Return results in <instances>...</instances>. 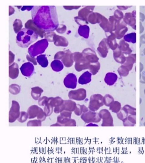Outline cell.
Here are the masks:
<instances>
[{
	"instance_id": "obj_1",
	"label": "cell",
	"mask_w": 145,
	"mask_h": 163,
	"mask_svg": "<svg viewBox=\"0 0 145 163\" xmlns=\"http://www.w3.org/2000/svg\"><path fill=\"white\" fill-rule=\"evenodd\" d=\"M31 15L35 24L44 31H52L58 28L59 23L55 6H34Z\"/></svg>"
},
{
	"instance_id": "obj_2",
	"label": "cell",
	"mask_w": 145,
	"mask_h": 163,
	"mask_svg": "<svg viewBox=\"0 0 145 163\" xmlns=\"http://www.w3.org/2000/svg\"><path fill=\"white\" fill-rule=\"evenodd\" d=\"M38 37V35L33 30L26 28H23L18 33L16 43L21 47L27 48L37 40Z\"/></svg>"
},
{
	"instance_id": "obj_3",
	"label": "cell",
	"mask_w": 145,
	"mask_h": 163,
	"mask_svg": "<svg viewBox=\"0 0 145 163\" xmlns=\"http://www.w3.org/2000/svg\"><path fill=\"white\" fill-rule=\"evenodd\" d=\"M48 45V41L45 39H42L31 45L28 49V52L31 56L34 57L44 53Z\"/></svg>"
},
{
	"instance_id": "obj_4",
	"label": "cell",
	"mask_w": 145,
	"mask_h": 163,
	"mask_svg": "<svg viewBox=\"0 0 145 163\" xmlns=\"http://www.w3.org/2000/svg\"><path fill=\"white\" fill-rule=\"evenodd\" d=\"M28 119H31L37 117V119L43 122L45 120L47 116L43 109L37 105L31 106L28 109Z\"/></svg>"
},
{
	"instance_id": "obj_5",
	"label": "cell",
	"mask_w": 145,
	"mask_h": 163,
	"mask_svg": "<svg viewBox=\"0 0 145 163\" xmlns=\"http://www.w3.org/2000/svg\"><path fill=\"white\" fill-rule=\"evenodd\" d=\"M103 96L100 94H95L90 98L89 108L91 111L95 112L98 110L104 105Z\"/></svg>"
},
{
	"instance_id": "obj_6",
	"label": "cell",
	"mask_w": 145,
	"mask_h": 163,
	"mask_svg": "<svg viewBox=\"0 0 145 163\" xmlns=\"http://www.w3.org/2000/svg\"><path fill=\"white\" fill-rule=\"evenodd\" d=\"M20 106L19 103L17 101H12L11 106L9 113V122L14 123L19 117L20 114Z\"/></svg>"
},
{
	"instance_id": "obj_7",
	"label": "cell",
	"mask_w": 145,
	"mask_h": 163,
	"mask_svg": "<svg viewBox=\"0 0 145 163\" xmlns=\"http://www.w3.org/2000/svg\"><path fill=\"white\" fill-rule=\"evenodd\" d=\"M81 118L86 123H97L100 122L102 120L99 116V113L91 110L82 113L81 116Z\"/></svg>"
},
{
	"instance_id": "obj_8",
	"label": "cell",
	"mask_w": 145,
	"mask_h": 163,
	"mask_svg": "<svg viewBox=\"0 0 145 163\" xmlns=\"http://www.w3.org/2000/svg\"><path fill=\"white\" fill-rule=\"evenodd\" d=\"M100 117L102 119V126H113V119L109 111L106 109L102 110L99 113Z\"/></svg>"
},
{
	"instance_id": "obj_9",
	"label": "cell",
	"mask_w": 145,
	"mask_h": 163,
	"mask_svg": "<svg viewBox=\"0 0 145 163\" xmlns=\"http://www.w3.org/2000/svg\"><path fill=\"white\" fill-rule=\"evenodd\" d=\"M76 103L70 100H64L63 103L60 106L55 107L54 112L59 113L63 111L73 112L75 110L76 106Z\"/></svg>"
},
{
	"instance_id": "obj_10",
	"label": "cell",
	"mask_w": 145,
	"mask_h": 163,
	"mask_svg": "<svg viewBox=\"0 0 145 163\" xmlns=\"http://www.w3.org/2000/svg\"><path fill=\"white\" fill-rule=\"evenodd\" d=\"M86 91L84 89H79L70 91L68 94V97L71 99L77 101H82L86 97Z\"/></svg>"
},
{
	"instance_id": "obj_11",
	"label": "cell",
	"mask_w": 145,
	"mask_h": 163,
	"mask_svg": "<svg viewBox=\"0 0 145 163\" xmlns=\"http://www.w3.org/2000/svg\"><path fill=\"white\" fill-rule=\"evenodd\" d=\"M64 83L65 86L67 88L72 89L76 88L77 84L76 76L74 74H69L65 78Z\"/></svg>"
},
{
	"instance_id": "obj_12",
	"label": "cell",
	"mask_w": 145,
	"mask_h": 163,
	"mask_svg": "<svg viewBox=\"0 0 145 163\" xmlns=\"http://www.w3.org/2000/svg\"><path fill=\"white\" fill-rule=\"evenodd\" d=\"M25 27L33 30L42 38L44 37L45 31L36 25L32 19H30L26 22Z\"/></svg>"
},
{
	"instance_id": "obj_13",
	"label": "cell",
	"mask_w": 145,
	"mask_h": 163,
	"mask_svg": "<svg viewBox=\"0 0 145 163\" xmlns=\"http://www.w3.org/2000/svg\"><path fill=\"white\" fill-rule=\"evenodd\" d=\"M57 123L60 126H76V121L71 119L63 117L60 115L57 118Z\"/></svg>"
},
{
	"instance_id": "obj_14",
	"label": "cell",
	"mask_w": 145,
	"mask_h": 163,
	"mask_svg": "<svg viewBox=\"0 0 145 163\" xmlns=\"http://www.w3.org/2000/svg\"><path fill=\"white\" fill-rule=\"evenodd\" d=\"M22 75L24 76L30 77L32 75L34 71L33 65L30 62L23 64L20 68Z\"/></svg>"
},
{
	"instance_id": "obj_15",
	"label": "cell",
	"mask_w": 145,
	"mask_h": 163,
	"mask_svg": "<svg viewBox=\"0 0 145 163\" xmlns=\"http://www.w3.org/2000/svg\"><path fill=\"white\" fill-rule=\"evenodd\" d=\"M65 52V55L62 61L66 67H70L74 63L73 54L69 50H67Z\"/></svg>"
},
{
	"instance_id": "obj_16",
	"label": "cell",
	"mask_w": 145,
	"mask_h": 163,
	"mask_svg": "<svg viewBox=\"0 0 145 163\" xmlns=\"http://www.w3.org/2000/svg\"><path fill=\"white\" fill-rule=\"evenodd\" d=\"M19 73V66L18 64L14 63L9 67V77L14 79L18 76Z\"/></svg>"
},
{
	"instance_id": "obj_17",
	"label": "cell",
	"mask_w": 145,
	"mask_h": 163,
	"mask_svg": "<svg viewBox=\"0 0 145 163\" xmlns=\"http://www.w3.org/2000/svg\"><path fill=\"white\" fill-rule=\"evenodd\" d=\"M64 101V100L60 97H51L48 98L47 103L50 104L53 107H56L61 106Z\"/></svg>"
},
{
	"instance_id": "obj_18",
	"label": "cell",
	"mask_w": 145,
	"mask_h": 163,
	"mask_svg": "<svg viewBox=\"0 0 145 163\" xmlns=\"http://www.w3.org/2000/svg\"><path fill=\"white\" fill-rule=\"evenodd\" d=\"M55 45L58 46L66 47L68 44L67 39L64 37L56 34L53 39Z\"/></svg>"
},
{
	"instance_id": "obj_19",
	"label": "cell",
	"mask_w": 145,
	"mask_h": 163,
	"mask_svg": "<svg viewBox=\"0 0 145 163\" xmlns=\"http://www.w3.org/2000/svg\"><path fill=\"white\" fill-rule=\"evenodd\" d=\"M83 53L84 55L86 56L87 59L91 63H95L98 62L99 59L94 52L92 50H85Z\"/></svg>"
},
{
	"instance_id": "obj_20",
	"label": "cell",
	"mask_w": 145,
	"mask_h": 163,
	"mask_svg": "<svg viewBox=\"0 0 145 163\" xmlns=\"http://www.w3.org/2000/svg\"><path fill=\"white\" fill-rule=\"evenodd\" d=\"M118 79V76L115 73H110L107 74L105 78V83L108 85L112 86L116 82Z\"/></svg>"
},
{
	"instance_id": "obj_21",
	"label": "cell",
	"mask_w": 145,
	"mask_h": 163,
	"mask_svg": "<svg viewBox=\"0 0 145 163\" xmlns=\"http://www.w3.org/2000/svg\"><path fill=\"white\" fill-rule=\"evenodd\" d=\"M125 126H134L136 124V115L130 114L123 121Z\"/></svg>"
},
{
	"instance_id": "obj_22",
	"label": "cell",
	"mask_w": 145,
	"mask_h": 163,
	"mask_svg": "<svg viewBox=\"0 0 145 163\" xmlns=\"http://www.w3.org/2000/svg\"><path fill=\"white\" fill-rule=\"evenodd\" d=\"M92 74L88 71L84 73L79 77V83L81 85L86 84L91 82Z\"/></svg>"
},
{
	"instance_id": "obj_23",
	"label": "cell",
	"mask_w": 145,
	"mask_h": 163,
	"mask_svg": "<svg viewBox=\"0 0 145 163\" xmlns=\"http://www.w3.org/2000/svg\"><path fill=\"white\" fill-rule=\"evenodd\" d=\"M44 92L43 90L38 86L35 87L31 88V96L33 99L36 100H38Z\"/></svg>"
},
{
	"instance_id": "obj_24",
	"label": "cell",
	"mask_w": 145,
	"mask_h": 163,
	"mask_svg": "<svg viewBox=\"0 0 145 163\" xmlns=\"http://www.w3.org/2000/svg\"><path fill=\"white\" fill-rule=\"evenodd\" d=\"M81 61H78L75 65V68L78 72L81 71L83 70L89 68V63L85 59H82Z\"/></svg>"
},
{
	"instance_id": "obj_25",
	"label": "cell",
	"mask_w": 145,
	"mask_h": 163,
	"mask_svg": "<svg viewBox=\"0 0 145 163\" xmlns=\"http://www.w3.org/2000/svg\"><path fill=\"white\" fill-rule=\"evenodd\" d=\"M51 66L53 70L56 72L61 71L64 68L62 62L57 60L53 61L51 64Z\"/></svg>"
},
{
	"instance_id": "obj_26",
	"label": "cell",
	"mask_w": 145,
	"mask_h": 163,
	"mask_svg": "<svg viewBox=\"0 0 145 163\" xmlns=\"http://www.w3.org/2000/svg\"><path fill=\"white\" fill-rule=\"evenodd\" d=\"M80 35L84 38H88L89 36V28L87 25L81 26L79 29Z\"/></svg>"
},
{
	"instance_id": "obj_27",
	"label": "cell",
	"mask_w": 145,
	"mask_h": 163,
	"mask_svg": "<svg viewBox=\"0 0 145 163\" xmlns=\"http://www.w3.org/2000/svg\"><path fill=\"white\" fill-rule=\"evenodd\" d=\"M88 111V109L84 105H80V104H77L74 112L76 115L79 116L82 113H85Z\"/></svg>"
},
{
	"instance_id": "obj_28",
	"label": "cell",
	"mask_w": 145,
	"mask_h": 163,
	"mask_svg": "<svg viewBox=\"0 0 145 163\" xmlns=\"http://www.w3.org/2000/svg\"><path fill=\"white\" fill-rule=\"evenodd\" d=\"M36 60L39 64L42 67H46L47 66L48 62L45 54H41L37 56Z\"/></svg>"
},
{
	"instance_id": "obj_29",
	"label": "cell",
	"mask_w": 145,
	"mask_h": 163,
	"mask_svg": "<svg viewBox=\"0 0 145 163\" xmlns=\"http://www.w3.org/2000/svg\"><path fill=\"white\" fill-rule=\"evenodd\" d=\"M121 105L120 103L118 101H114L110 106V109L112 112L115 113H118L121 110Z\"/></svg>"
},
{
	"instance_id": "obj_30",
	"label": "cell",
	"mask_w": 145,
	"mask_h": 163,
	"mask_svg": "<svg viewBox=\"0 0 145 163\" xmlns=\"http://www.w3.org/2000/svg\"><path fill=\"white\" fill-rule=\"evenodd\" d=\"M124 39L126 41L135 43L136 42V33L133 32L127 34L124 37Z\"/></svg>"
},
{
	"instance_id": "obj_31",
	"label": "cell",
	"mask_w": 145,
	"mask_h": 163,
	"mask_svg": "<svg viewBox=\"0 0 145 163\" xmlns=\"http://www.w3.org/2000/svg\"><path fill=\"white\" fill-rule=\"evenodd\" d=\"M21 91V87L16 84H12L9 87V92L12 95H17Z\"/></svg>"
},
{
	"instance_id": "obj_32",
	"label": "cell",
	"mask_w": 145,
	"mask_h": 163,
	"mask_svg": "<svg viewBox=\"0 0 145 163\" xmlns=\"http://www.w3.org/2000/svg\"><path fill=\"white\" fill-rule=\"evenodd\" d=\"M13 26L15 33H18L21 30L23 27L22 21L19 19H15L14 22Z\"/></svg>"
},
{
	"instance_id": "obj_33",
	"label": "cell",
	"mask_w": 145,
	"mask_h": 163,
	"mask_svg": "<svg viewBox=\"0 0 145 163\" xmlns=\"http://www.w3.org/2000/svg\"><path fill=\"white\" fill-rule=\"evenodd\" d=\"M104 105L107 107H110L111 104L114 101L113 97L111 95L107 94L103 98Z\"/></svg>"
},
{
	"instance_id": "obj_34",
	"label": "cell",
	"mask_w": 145,
	"mask_h": 163,
	"mask_svg": "<svg viewBox=\"0 0 145 163\" xmlns=\"http://www.w3.org/2000/svg\"><path fill=\"white\" fill-rule=\"evenodd\" d=\"M56 34L54 32L48 31L45 33L44 37L45 39L48 41L53 42H54V37Z\"/></svg>"
},
{
	"instance_id": "obj_35",
	"label": "cell",
	"mask_w": 145,
	"mask_h": 163,
	"mask_svg": "<svg viewBox=\"0 0 145 163\" xmlns=\"http://www.w3.org/2000/svg\"><path fill=\"white\" fill-rule=\"evenodd\" d=\"M28 119V116L27 112L22 111L20 112L19 117L17 120L18 122L22 123L25 122Z\"/></svg>"
},
{
	"instance_id": "obj_36",
	"label": "cell",
	"mask_w": 145,
	"mask_h": 163,
	"mask_svg": "<svg viewBox=\"0 0 145 163\" xmlns=\"http://www.w3.org/2000/svg\"><path fill=\"white\" fill-rule=\"evenodd\" d=\"M100 66V64L99 63H97L95 64L91 65L89 68L90 71L93 75L96 74L98 72Z\"/></svg>"
},
{
	"instance_id": "obj_37",
	"label": "cell",
	"mask_w": 145,
	"mask_h": 163,
	"mask_svg": "<svg viewBox=\"0 0 145 163\" xmlns=\"http://www.w3.org/2000/svg\"><path fill=\"white\" fill-rule=\"evenodd\" d=\"M53 108L50 104L47 103L44 106V111L45 112L47 116H50L53 111Z\"/></svg>"
},
{
	"instance_id": "obj_38",
	"label": "cell",
	"mask_w": 145,
	"mask_h": 163,
	"mask_svg": "<svg viewBox=\"0 0 145 163\" xmlns=\"http://www.w3.org/2000/svg\"><path fill=\"white\" fill-rule=\"evenodd\" d=\"M42 121L38 120H30L27 123V126H41Z\"/></svg>"
},
{
	"instance_id": "obj_39",
	"label": "cell",
	"mask_w": 145,
	"mask_h": 163,
	"mask_svg": "<svg viewBox=\"0 0 145 163\" xmlns=\"http://www.w3.org/2000/svg\"><path fill=\"white\" fill-rule=\"evenodd\" d=\"M48 98L45 96L40 97L38 100V104L40 106H45L47 103Z\"/></svg>"
},
{
	"instance_id": "obj_40",
	"label": "cell",
	"mask_w": 145,
	"mask_h": 163,
	"mask_svg": "<svg viewBox=\"0 0 145 163\" xmlns=\"http://www.w3.org/2000/svg\"><path fill=\"white\" fill-rule=\"evenodd\" d=\"M65 54V52L60 51L58 52L55 55L54 59L55 60H60L62 59Z\"/></svg>"
},
{
	"instance_id": "obj_41",
	"label": "cell",
	"mask_w": 145,
	"mask_h": 163,
	"mask_svg": "<svg viewBox=\"0 0 145 163\" xmlns=\"http://www.w3.org/2000/svg\"><path fill=\"white\" fill-rule=\"evenodd\" d=\"M60 113V115L63 116V117L69 119L71 118L72 113V112L67 111H63Z\"/></svg>"
},
{
	"instance_id": "obj_42",
	"label": "cell",
	"mask_w": 145,
	"mask_h": 163,
	"mask_svg": "<svg viewBox=\"0 0 145 163\" xmlns=\"http://www.w3.org/2000/svg\"><path fill=\"white\" fill-rule=\"evenodd\" d=\"M26 57L28 61L32 62L35 65H37V63L36 61L37 60L35 57H32L28 54L27 55Z\"/></svg>"
},
{
	"instance_id": "obj_43",
	"label": "cell",
	"mask_w": 145,
	"mask_h": 163,
	"mask_svg": "<svg viewBox=\"0 0 145 163\" xmlns=\"http://www.w3.org/2000/svg\"><path fill=\"white\" fill-rule=\"evenodd\" d=\"M15 55L11 51H9V65L13 63L14 60Z\"/></svg>"
},
{
	"instance_id": "obj_44",
	"label": "cell",
	"mask_w": 145,
	"mask_h": 163,
	"mask_svg": "<svg viewBox=\"0 0 145 163\" xmlns=\"http://www.w3.org/2000/svg\"><path fill=\"white\" fill-rule=\"evenodd\" d=\"M56 31L59 33H64L66 31V27L64 25H63L62 27L60 28V27L57 28Z\"/></svg>"
},
{
	"instance_id": "obj_45",
	"label": "cell",
	"mask_w": 145,
	"mask_h": 163,
	"mask_svg": "<svg viewBox=\"0 0 145 163\" xmlns=\"http://www.w3.org/2000/svg\"><path fill=\"white\" fill-rule=\"evenodd\" d=\"M34 6H23L21 8L22 11H24L26 10L28 11L32 10Z\"/></svg>"
},
{
	"instance_id": "obj_46",
	"label": "cell",
	"mask_w": 145,
	"mask_h": 163,
	"mask_svg": "<svg viewBox=\"0 0 145 163\" xmlns=\"http://www.w3.org/2000/svg\"><path fill=\"white\" fill-rule=\"evenodd\" d=\"M15 12L14 8L11 6H9V16L13 14Z\"/></svg>"
},
{
	"instance_id": "obj_47",
	"label": "cell",
	"mask_w": 145,
	"mask_h": 163,
	"mask_svg": "<svg viewBox=\"0 0 145 163\" xmlns=\"http://www.w3.org/2000/svg\"><path fill=\"white\" fill-rule=\"evenodd\" d=\"M86 126H98L97 125L95 124H93L92 123H90L89 125H87Z\"/></svg>"
},
{
	"instance_id": "obj_48",
	"label": "cell",
	"mask_w": 145,
	"mask_h": 163,
	"mask_svg": "<svg viewBox=\"0 0 145 163\" xmlns=\"http://www.w3.org/2000/svg\"><path fill=\"white\" fill-rule=\"evenodd\" d=\"M143 125H144V126H145V122H144V123H143Z\"/></svg>"
}]
</instances>
